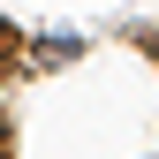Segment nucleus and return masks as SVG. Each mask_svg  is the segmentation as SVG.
I'll return each instance as SVG.
<instances>
[{"mask_svg":"<svg viewBox=\"0 0 159 159\" xmlns=\"http://www.w3.org/2000/svg\"><path fill=\"white\" fill-rule=\"evenodd\" d=\"M15 152V129H8V114H0V159H8Z\"/></svg>","mask_w":159,"mask_h":159,"instance_id":"obj_2","label":"nucleus"},{"mask_svg":"<svg viewBox=\"0 0 159 159\" xmlns=\"http://www.w3.org/2000/svg\"><path fill=\"white\" fill-rule=\"evenodd\" d=\"M15 61H23V30H15V23H0V76H8Z\"/></svg>","mask_w":159,"mask_h":159,"instance_id":"obj_1","label":"nucleus"}]
</instances>
